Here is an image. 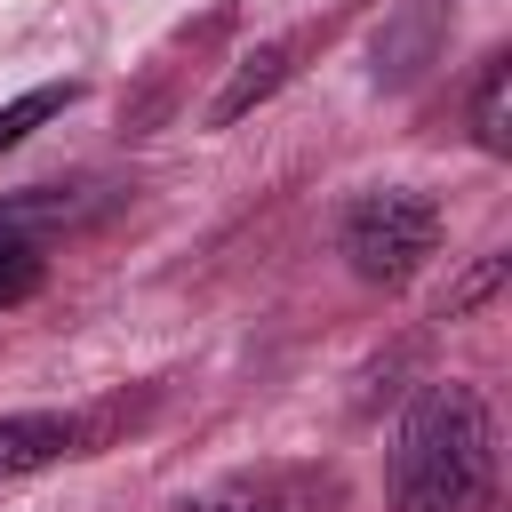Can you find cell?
I'll use <instances>...</instances> for the list:
<instances>
[{"mask_svg":"<svg viewBox=\"0 0 512 512\" xmlns=\"http://www.w3.org/2000/svg\"><path fill=\"white\" fill-rule=\"evenodd\" d=\"M496 488V424L472 384H424L392 440V512H480Z\"/></svg>","mask_w":512,"mask_h":512,"instance_id":"1","label":"cell"},{"mask_svg":"<svg viewBox=\"0 0 512 512\" xmlns=\"http://www.w3.org/2000/svg\"><path fill=\"white\" fill-rule=\"evenodd\" d=\"M440 248V208L424 200V192H360L352 200V216H344V256H352V272L360 280H408L424 256Z\"/></svg>","mask_w":512,"mask_h":512,"instance_id":"2","label":"cell"},{"mask_svg":"<svg viewBox=\"0 0 512 512\" xmlns=\"http://www.w3.org/2000/svg\"><path fill=\"white\" fill-rule=\"evenodd\" d=\"M328 480L312 464H264V472H232L216 480L192 512H328Z\"/></svg>","mask_w":512,"mask_h":512,"instance_id":"3","label":"cell"},{"mask_svg":"<svg viewBox=\"0 0 512 512\" xmlns=\"http://www.w3.org/2000/svg\"><path fill=\"white\" fill-rule=\"evenodd\" d=\"M80 448V424L72 416H0V480H16V472H40V464H56V456H72Z\"/></svg>","mask_w":512,"mask_h":512,"instance_id":"4","label":"cell"},{"mask_svg":"<svg viewBox=\"0 0 512 512\" xmlns=\"http://www.w3.org/2000/svg\"><path fill=\"white\" fill-rule=\"evenodd\" d=\"M288 56H296V48H288V40H272V48H256V56H248V64H240V72H232V88H224V96H216V104H208V120H216V128H224V120H240V112H248V104H256V96H272V88H280V80H288Z\"/></svg>","mask_w":512,"mask_h":512,"instance_id":"5","label":"cell"},{"mask_svg":"<svg viewBox=\"0 0 512 512\" xmlns=\"http://www.w3.org/2000/svg\"><path fill=\"white\" fill-rule=\"evenodd\" d=\"M504 96H512V64L496 56V64L480 72V88H472V136H480L488 152H504V144H512V128H504Z\"/></svg>","mask_w":512,"mask_h":512,"instance_id":"6","label":"cell"},{"mask_svg":"<svg viewBox=\"0 0 512 512\" xmlns=\"http://www.w3.org/2000/svg\"><path fill=\"white\" fill-rule=\"evenodd\" d=\"M64 104H72V80H64V88H32V96L0 104V152H8V144H24V136H32L40 120H56Z\"/></svg>","mask_w":512,"mask_h":512,"instance_id":"7","label":"cell"},{"mask_svg":"<svg viewBox=\"0 0 512 512\" xmlns=\"http://www.w3.org/2000/svg\"><path fill=\"white\" fill-rule=\"evenodd\" d=\"M32 288H40V248L16 224H0V304H24Z\"/></svg>","mask_w":512,"mask_h":512,"instance_id":"8","label":"cell"}]
</instances>
